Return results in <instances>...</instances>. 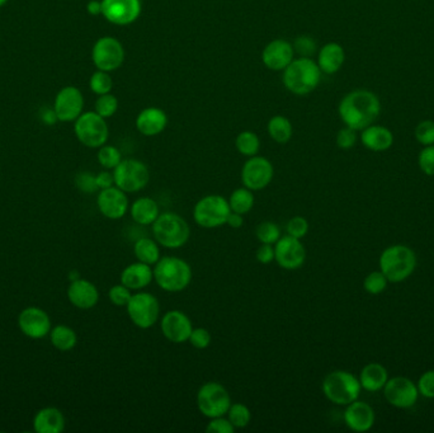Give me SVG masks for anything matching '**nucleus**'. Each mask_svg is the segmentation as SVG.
I'll use <instances>...</instances> for the list:
<instances>
[{
  "mask_svg": "<svg viewBox=\"0 0 434 433\" xmlns=\"http://www.w3.org/2000/svg\"><path fill=\"white\" fill-rule=\"evenodd\" d=\"M383 395L390 404L400 409H406L417 403L419 392L410 379L398 376L388 379L383 387Z\"/></svg>",
  "mask_w": 434,
  "mask_h": 433,
  "instance_id": "obj_16",
  "label": "nucleus"
},
{
  "mask_svg": "<svg viewBox=\"0 0 434 433\" xmlns=\"http://www.w3.org/2000/svg\"><path fill=\"white\" fill-rule=\"evenodd\" d=\"M257 260L262 265H271L276 260L274 247L271 244H261V247L257 249Z\"/></svg>",
  "mask_w": 434,
  "mask_h": 433,
  "instance_id": "obj_52",
  "label": "nucleus"
},
{
  "mask_svg": "<svg viewBox=\"0 0 434 433\" xmlns=\"http://www.w3.org/2000/svg\"><path fill=\"white\" fill-rule=\"evenodd\" d=\"M50 341L56 350L60 352H69L73 348H76L78 343V335L76 330L70 328L68 325L60 324L50 332Z\"/></svg>",
  "mask_w": 434,
  "mask_h": 433,
  "instance_id": "obj_32",
  "label": "nucleus"
},
{
  "mask_svg": "<svg viewBox=\"0 0 434 433\" xmlns=\"http://www.w3.org/2000/svg\"><path fill=\"white\" fill-rule=\"evenodd\" d=\"M295 58V50L289 41L277 39L264 47L262 52V61L266 68L272 71H284Z\"/></svg>",
  "mask_w": 434,
  "mask_h": 433,
  "instance_id": "obj_21",
  "label": "nucleus"
},
{
  "mask_svg": "<svg viewBox=\"0 0 434 433\" xmlns=\"http://www.w3.org/2000/svg\"><path fill=\"white\" fill-rule=\"evenodd\" d=\"M226 416H227V419L232 422L235 429H242V428L248 427L250 419H252V412L243 403H232Z\"/></svg>",
  "mask_w": 434,
  "mask_h": 433,
  "instance_id": "obj_36",
  "label": "nucleus"
},
{
  "mask_svg": "<svg viewBox=\"0 0 434 433\" xmlns=\"http://www.w3.org/2000/svg\"><path fill=\"white\" fill-rule=\"evenodd\" d=\"M99 213L110 220H120L130 211L128 193L116 185L100 190L97 197Z\"/></svg>",
  "mask_w": 434,
  "mask_h": 433,
  "instance_id": "obj_18",
  "label": "nucleus"
},
{
  "mask_svg": "<svg viewBox=\"0 0 434 433\" xmlns=\"http://www.w3.org/2000/svg\"><path fill=\"white\" fill-rule=\"evenodd\" d=\"M321 70L311 58H294L284 70L282 81L289 92L295 96H307L318 88Z\"/></svg>",
  "mask_w": 434,
  "mask_h": 433,
  "instance_id": "obj_3",
  "label": "nucleus"
},
{
  "mask_svg": "<svg viewBox=\"0 0 434 433\" xmlns=\"http://www.w3.org/2000/svg\"><path fill=\"white\" fill-rule=\"evenodd\" d=\"M95 182H97V185H98L99 191H100V190H105V188H110V187H113V185H115L113 172L110 173V172H108V170L105 169L103 172H100V173L95 175Z\"/></svg>",
  "mask_w": 434,
  "mask_h": 433,
  "instance_id": "obj_53",
  "label": "nucleus"
},
{
  "mask_svg": "<svg viewBox=\"0 0 434 433\" xmlns=\"http://www.w3.org/2000/svg\"><path fill=\"white\" fill-rule=\"evenodd\" d=\"M206 431L209 433H234L235 427L232 426V422L227 419V417H216L210 419Z\"/></svg>",
  "mask_w": 434,
  "mask_h": 433,
  "instance_id": "obj_51",
  "label": "nucleus"
},
{
  "mask_svg": "<svg viewBox=\"0 0 434 433\" xmlns=\"http://www.w3.org/2000/svg\"><path fill=\"white\" fill-rule=\"evenodd\" d=\"M361 141L368 151H385L394 144V135L388 128L372 123L362 130Z\"/></svg>",
  "mask_w": 434,
  "mask_h": 433,
  "instance_id": "obj_27",
  "label": "nucleus"
},
{
  "mask_svg": "<svg viewBox=\"0 0 434 433\" xmlns=\"http://www.w3.org/2000/svg\"><path fill=\"white\" fill-rule=\"evenodd\" d=\"M89 86H91L93 93H95L97 96H102V94L110 93L112 88H113V81H112V78H110V74L107 71L97 70L91 76Z\"/></svg>",
  "mask_w": 434,
  "mask_h": 433,
  "instance_id": "obj_39",
  "label": "nucleus"
},
{
  "mask_svg": "<svg viewBox=\"0 0 434 433\" xmlns=\"http://www.w3.org/2000/svg\"><path fill=\"white\" fill-rule=\"evenodd\" d=\"M117 110H118V99L110 93L99 96L98 99L95 101V112L103 118H110L116 113Z\"/></svg>",
  "mask_w": 434,
  "mask_h": 433,
  "instance_id": "obj_40",
  "label": "nucleus"
},
{
  "mask_svg": "<svg viewBox=\"0 0 434 433\" xmlns=\"http://www.w3.org/2000/svg\"><path fill=\"white\" fill-rule=\"evenodd\" d=\"M419 167L427 175H434V144L425 146L418 158Z\"/></svg>",
  "mask_w": 434,
  "mask_h": 433,
  "instance_id": "obj_48",
  "label": "nucleus"
},
{
  "mask_svg": "<svg viewBox=\"0 0 434 433\" xmlns=\"http://www.w3.org/2000/svg\"><path fill=\"white\" fill-rule=\"evenodd\" d=\"M321 389L325 398L329 402L347 407L358 399L362 387L359 384V379L353 374L344 370H336L325 376Z\"/></svg>",
  "mask_w": 434,
  "mask_h": 433,
  "instance_id": "obj_6",
  "label": "nucleus"
},
{
  "mask_svg": "<svg viewBox=\"0 0 434 433\" xmlns=\"http://www.w3.org/2000/svg\"><path fill=\"white\" fill-rule=\"evenodd\" d=\"M87 11L91 16L102 14V0H91L87 4Z\"/></svg>",
  "mask_w": 434,
  "mask_h": 433,
  "instance_id": "obj_55",
  "label": "nucleus"
},
{
  "mask_svg": "<svg viewBox=\"0 0 434 433\" xmlns=\"http://www.w3.org/2000/svg\"><path fill=\"white\" fill-rule=\"evenodd\" d=\"M128 315L133 325L140 330H150L160 317V304L154 295L136 291L126 305Z\"/></svg>",
  "mask_w": 434,
  "mask_h": 433,
  "instance_id": "obj_11",
  "label": "nucleus"
},
{
  "mask_svg": "<svg viewBox=\"0 0 434 433\" xmlns=\"http://www.w3.org/2000/svg\"><path fill=\"white\" fill-rule=\"evenodd\" d=\"M196 402L201 414L209 419L226 416L232 403L227 389L217 382L203 384L202 387L198 389Z\"/></svg>",
  "mask_w": 434,
  "mask_h": 433,
  "instance_id": "obj_8",
  "label": "nucleus"
},
{
  "mask_svg": "<svg viewBox=\"0 0 434 433\" xmlns=\"http://www.w3.org/2000/svg\"><path fill=\"white\" fill-rule=\"evenodd\" d=\"M286 231L289 237L302 239L309 233V221L304 216H294L289 220Z\"/></svg>",
  "mask_w": 434,
  "mask_h": 433,
  "instance_id": "obj_43",
  "label": "nucleus"
},
{
  "mask_svg": "<svg viewBox=\"0 0 434 433\" xmlns=\"http://www.w3.org/2000/svg\"><path fill=\"white\" fill-rule=\"evenodd\" d=\"M388 278L381 271L371 272L370 275L365 278V290L371 295L381 294L388 286Z\"/></svg>",
  "mask_w": 434,
  "mask_h": 433,
  "instance_id": "obj_41",
  "label": "nucleus"
},
{
  "mask_svg": "<svg viewBox=\"0 0 434 433\" xmlns=\"http://www.w3.org/2000/svg\"><path fill=\"white\" fill-rule=\"evenodd\" d=\"M131 297H133V291L122 283L112 286L108 291V299H110V302L115 306H120V307H122V306L126 307L128 301L131 300Z\"/></svg>",
  "mask_w": 434,
  "mask_h": 433,
  "instance_id": "obj_42",
  "label": "nucleus"
},
{
  "mask_svg": "<svg viewBox=\"0 0 434 433\" xmlns=\"http://www.w3.org/2000/svg\"><path fill=\"white\" fill-rule=\"evenodd\" d=\"M141 9V0H102V16L116 26L136 22Z\"/></svg>",
  "mask_w": 434,
  "mask_h": 433,
  "instance_id": "obj_17",
  "label": "nucleus"
},
{
  "mask_svg": "<svg viewBox=\"0 0 434 433\" xmlns=\"http://www.w3.org/2000/svg\"><path fill=\"white\" fill-rule=\"evenodd\" d=\"M227 201H229L230 210L234 213L240 215L248 214L252 211V208H254V193L248 190L247 187L237 188L235 191H232Z\"/></svg>",
  "mask_w": 434,
  "mask_h": 433,
  "instance_id": "obj_34",
  "label": "nucleus"
},
{
  "mask_svg": "<svg viewBox=\"0 0 434 433\" xmlns=\"http://www.w3.org/2000/svg\"><path fill=\"white\" fill-rule=\"evenodd\" d=\"M267 130L271 139L277 144H287L294 133L291 121L287 117L281 115L273 116L267 125Z\"/></svg>",
  "mask_w": 434,
  "mask_h": 433,
  "instance_id": "obj_33",
  "label": "nucleus"
},
{
  "mask_svg": "<svg viewBox=\"0 0 434 433\" xmlns=\"http://www.w3.org/2000/svg\"><path fill=\"white\" fill-rule=\"evenodd\" d=\"M274 262L286 271H296L301 268L306 260V248L301 239L284 235L274 244Z\"/></svg>",
  "mask_w": 434,
  "mask_h": 433,
  "instance_id": "obj_14",
  "label": "nucleus"
},
{
  "mask_svg": "<svg viewBox=\"0 0 434 433\" xmlns=\"http://www.w3.org/2000/svg\"><path fill=\"white\" fill-rule=\"evenodd\" d=\"M8 0H0V6H4Z\"/></svg>",
  "mask_w": 434,
  "mask_h": 433,
  "instance_id": "obj_56",
  "label": "nucleus"
},
{
  "mask_svg": "<svg viewBox=\"0 0 434 433\" xmlns=\"http://www.w3.org/2000/svg\"><path fill=\"white\" fill-rule=\"evenodd\" d=\"M133 255L136 260L149 266H155L157 260L162 258L160 245L155 239L150 238H140L133 245Z\"/></svg>",
  "mask_w": 434,
  "mask_h": 433,
  "instance_id": "obj_31",
  "label": "nucleus"
},
{
  "mask_svg": "<svg viewBox=\"0 0 434 433\" xmlns=\"http://www.w3.org/2000/svg\"><path fill=\"white\" fill-rule=\"evenodd\" d=\"M255 235L261 244H271V245H274L279 240V238L282 237L277 224H274L272 221L261 223L255 229Z\"/></svg>",
  "mask_w": 434,
  "mask_h": 433,
  "instance_id": "obj_38",
  "label": "nucleus"
},
{
  "mask_svg": "<svg viewBox=\"0 0 434 433\" xmlns=\"http://www.w3.org/2000/svg\"><path fill=\"white\" fill-rule=\"evenodd\" d=\"M344 422L349 429L354 432H367L375 423V412L371 405L358 399L347 405L344 412Z\"/></svg>",
  "mask_w": 434,
  "mask_h": 433,
  "instance_id": "obj_23",
  "label": "nucleus"
},
{
  "mask_svg": "<svg viewBox=\"0 0 434 433\" xmlns=\"http://www.w3.org/2000/svg\"><path fill=\"white\" fill-rule=\"evenodd\" d=\"M115 185L126 193L143 191L150 180V172L145 163L133 158L122 159L113 169Z\"/></svg>",
  "mask_w": 434,
  "mask_h": 433,
  "instance_id": "obj_9",
  "label": "nucleus"
},
{
  "mask_svg": "<svg viewBox=\"0 0 434 433\" xmlns=\"http://www.w3.org/2000/svg\"><path fill=\"white\" fill-rule=\"evenodd\" d=\"M168 126V116L157 107H149L140 112L136 118V128L148 138L157 136Z\"/></svg>",
  "mask_w": 434,
  "mask_h": 433,
  "instance_id": "obj_24",
  "label": "nucleus"
},
{
  "mask_svg": "<svg viewBox=\"0 0 434 433\" xmlns=\"http://www.w3.org/2000/svg\"><path fill=\"white\" fill-rule=\"evenodd\" d=\"M417 267V257L413 249L406 245H391L382 252L380 270L388 282L405 281Z\"/></svg>",
  "mask_w": 434,
  "mask_h": 433,
  "instance_id": "obj_5",
  "label": "nucleus"
},
{
  "mask_svg": "<svg viewBox=\"0 0 434 433\" xmlns=\"http://www.w3.org/2000/svg\"><path fill=\"white\" fill-rule=\"evenodd\" d=\"M346 61V52L339 44L329 42L320 49L318 55L319 68L325 74H336Z\"/></svg>",
  "mask_w": 434,
  "mask_h": 433,
  "instance_id": "obj_28",
  "label": "nucleus"
},
{
  "mask_svg": "<svg viewBox=\"0 0 434 433\" xmlns=\"http://www.w3.org/2000/svg\"><path fill=\"white\" fill-rule=\"evenodd\" d=\"M153 237L157 244L167 249L185 247L191 238V228L185 218L175 213H164L153 224Z\"/></svg>",
  "mask_w": 434,
  "mask_h": 433,
  "instance_id": "obj_4",
  "label": "nucleus"
},
{
  "mask_svg": "<svg viewBox=\"0 0 434 433\" xmlns=\"http://www.w3.org/2000/svg\"><path fill=\"white\" fill-rule=\"evenodd\" d=\"M232 213L229 201L220 195L205 196L195 205L193 220L203 229H216L225 225L227 216Z\"/></svg>",
  "mask_w": 434,
  "mask_h": 433,
  "instance_id": "obj_7",
  "label": "nucleus"
},
{
  "mask_svg": "<svg viewBox=\"0 0 434 433\" xmlns=\"http://www.w3.org/2000/svg\"><path fill=\"white\" fill-rule=\"evenodd\" d=\"M120 280L122 285H125L131 291H141L154 281V270L149 265L138 260L128 265L121 272Z\"/></svg>",
  "mask_w": 434,
  "mask_h": 433,
  "instance_id": "obj_25",
  "label": "nucleus"
},
{
  "mask_svg": "<svg viewBox=\"0 0 434 433\" xmlns=\"http://www.w3.org/2000/svg\"><path fill=\"white\" fill-rule=\"evenodd\" d=\"M274 177V168L264 156L248 158L242 168V182L250 191H262L271 185Z\"/></svg>",
  "mask_w": 434,
  "mask_h": 433,
  "instance_id": "obj_13",
  "label": "nucleus"
},
{
  "mask_svg": "<svg viewBox=\"0 0 434 433\" xmlns=\"http://www.w3.org/2000/svg\"><path fill=\"white\" fill-rule=\"evenodd\" d=\"M338 112L346 126L356 131H362L378 118L381 103L375 93L357 89L348 93L341 101Z\"/></svg>",
  "mask_w": 434,
  "mask_h": 433,
  "instance_id": "obj_1",
  "label": "nucleus"
},
{
  "mask_svg": "<svg viewBox=\"0 0 434 433\" xmlns=\"http://www.w3.org/2000/svg\"><path fill=\"white\" fill-rule=\"evenodd\" d=\"M68 299L70 304L81 310L92 309L98 304L99 291L94 283L86 278H76L68 287Z\"/></svg>",
  "mask_w": 434,
  "mask_h": 433,
  "instance_id": "obj_22",
  "label": "nucleus"
},
{
  "mask_svg": "<svg viewBox=\"0 0 434 433\" xmlns=\"http://www.w3.org/2000/svg\"><path fill=\"white\" fill-rule=\"evenodd\" d=\"M418 392L425 398L434 399V370L424 372L418 382Z\"/></svg>",
  "mask_w": 434,
  "mask_h": 433,
  "instance_id": "obj_50",
  "label": "nucleus"
},
{
  "mask_svg": "<svg viewBox=\"0 0 434 433\" xmlns=\"http://www.w3.org/2000/svg\"><path fill=\"white\" fill-rule=\"evenodd\" d=\"M162 333L169 342L182 345L190 340L193 324L190 317L180 310H169L160 322Z\"/></svg>",
  "mask_w": 434,
  "mask_h": 433,
  "instance_id": "obj_19",
  "label": "nucleus"
},
{
  "mask_svg": "<svg viewBox=\"0 0 434 433\" xmlns=\"http://www.w3.org/2000/svg\"><path fill=\"white\" fill-rule=\"evenodd\" d=\"M18 327L31 340H42L53 330L50 315L37 306H29L19 312Z\"/></svg>",
  "mask_w": 434,
  "mask_h": 433,
  "instance_id": "obj_15",
  "label": "nucleus"
},
{
  "mask_svg": "<svg viewBox=\"0 0 434 433\" xmlns=\"http://www.w3.org/2000/svg\"><path fill=\"white\" fill-rule=\"evenodd\" d=\"M388 380V370L377 362L366 365L359 375L361 387L370 393H375L383 389Z\"/></svg>",
  "mask_w": 434,
  "mask_h": 433,
  "instance_id": "obj_30",
  "label": "nucleus"
},
{
  "mask_svg": "<svg viewBox=\"0 0 434 433\" xmlns=\"http://www.w3.org/2000/svg\"><path fill=\"white\" fill-rule=\"evenodd\" d=\"M84 97L76 87H65L58 93L55 98L53 111L58 121H76L83 113Z\"/></svg>",
  "mask_w": 434,
  "mask_h": 433,
  "instance_id": "obj_20",
  "label": "nucleus"
},
{
  "mask_svg": "<svg viewBox=\"0 0 434 433\" xmlns=\"http://www.w3.org/2000/svg\"><path fill=\"white\" fill-rule=\"evenodd\" d=\"M74 131L81 144L91 149H99L107 144L110 138V128L105 118L97 112L81 113L76 120Z\"/></svg>",
  "mask_w": 434,
  "mask_h": 433,
  "instance_id": "obj_10",
  "label": "nucleus"
},
{
  "mask_svg": "<svg viewBox=\"0 0 434 433\" xmlns=\"http://www.w3.org/2000/svg\"><path fill=\"white\" fill-rule=\"evenodd\" d=\"M76 188L83 193H94V192L98 191L95 175L89 172H81V173L76 174Z\"/></svg>",
  "mask_w": 434,
  "mask_h": 433,
  "instance_id": "obj_46",
  "label": "nucleus"
},
{
  "mask_svg": "<svg viewBox=\"0 0 434 433\" xmlns=\"http://www.w3.org/2000/svg\"><path fill=\"white\" fill-rule=\"evenodd\" d=\"M356 143H357V131L353 128L346 126L336 135V145L343 151L352 149Z\"/></svg>",
  "mask_w": 434,
  "mask_h": 433,
  "instance_id": "obj_49",
  "label": "nucleus"
},
{
  "mask_svg": "<svg viewBox=\"0 0 434 433\" xmlns=\"http://www.w3.org/2000/svg\"><path fill=\"white\" fill-rule=\"evenodd\" d=\"M235 146L242 156L250 158V156H258L259 149H261V140L253 131H243L237 135Z\"/></svg>",
  "mask_w": 434,
  "mask_h": 433,
  "instance_id": "obj_35",
  "label": "nucleus"
},
{
  "mask_svg": "<svg viewBox=\"0 0 434 433\" xmlns=\"http://www.w3.org/2000/svg\"><path fill=\"white\" fill-rule=\"evenodd\" d=\"M415 139L418 143L428 146V145L434 144V121L425 120V121L419 122L417 128H415Z\"/></svg>",
  "mask_w": 434,
  "mask_h": 433,
  "instance_id": "obj_45",
  "label": "nucleus"
},
{
  "mask_svg": "<svg viewBox=\"0 0 434 433\" xmlns=\"http://www.w3.org/2000/svg\"><path fill=\"white\" fill-rule=\"evenodd\" d=\"M33 429L37 433H61L65 429V417L55 407L38 410L33 418Z\"/></svg>",
  "mask_w": 434,
  "mask_h": 433,
  "instance_id": "obj_26",
  "label": "nucleus"
},
{
  "mask_svg": "<svg viewBox=\"0 0 434 433\" xmlns=\"http://www.w3.org/2000/svg\"><path fill=\"white\" fill-rule=\"evenodd\" d=\"M153 270L157 286L170 294L185 291L193 277L188 262L175 255L162 257Z\"/></svg>",
  "mask_w": 434,
  "mask_h": 433,
  "instance_id": "obj_2",
  "label": "nucleus"
},
{
  "mask_svg": "<svg viewBox=\"0 0 434 433\" xmlns=\"http://www.w3.org/2000/svg\"><path fill=\"white\" fill-rule=\"evenodd\" d=\"M130 214L133 221L139 225H153L160 215L159 205L151 197H139L130 206Z\"/></svg>",
  "mask_w": 434,
  "mask_h": 433,
  "instance_id": "obj_29",
  "label": "nucleus"
},
{
  "mask_svg": "<svg viewBox=\"0 0 434 433\" xmlns=\"http://www.w3.org/2000/svg\"><path fill=\"white\" fill-rule=\"evenodd\" d=\"M97 158H98L99 164L107 170H110V169L113 170L122 162L121 151L112 145L105 144L103 146H100Z\"/></svg>",
  "mask_w": 434,
  "mask_h": 433,
  "instance_id": "obj_37",
  "label": "nucleus"
},
{
  "mask_svg": "<svg viewBox=\"0 0 434 433\" xmlns=\"http://www.w3.org/2000/svg\"><path fill=\"white\" fill-rule=\"evenodd\" d=\"M244 215L237 214L232 211L229 216H227V221H226V225L230 226L232 229H240L244 224Z\"/></svg>",
  "mask_w": 434,
  "mask_h": 433,
  "instance_id": "obj_54",
  "label": "nucleus"
},
{
  "mask_svg": "<svg viewBox=\"0 0 434 433\" xmlns=\"http://www.w3.org/2000/svg\"><path fill=\"white\" fill-rule=\"evenodd\" d=\"M126 52L121 42L115 37H102L93 46L92 58L95 68L102 71L117 70L125 61Z\"/></svg>",
  "mask_w": 434,
  "mask_h": 433,
  "instance_id": "obj_12",
  "label": "nucleus"
},
{
  "mask_svg": "<svg viewBox=\"0 0 434 433\" xmlns=\"http://www.w3.org/2000/svg\"><path fill=\"white\" fill-rule=\"evenodd\" d=\"M294 50L300 55V58H311L316 52V42L311 36H300L294 42Z\"/></svg>",
  "mask_w": 434,
  "mask_h": 433,
  "instance_id": "obj_44",
  "label": "nucleus"
},
{
  "mask_svg": "<svg viewBox=\"0 0 434 433\" xmlns=\"http://www.w3.org/2000/svg\"><path fill=\"white\" fill-rule=\"evenodd\" d=\"M211 341H212V337L210 335L209 330L202 327L193 328L191 335H190V340H188L192 346L197 350L207 348L211 345Z\"/></svg>",
  "mask_w": 434,
  "mask_h": 433,
  "instance_id": "obj_47",
  "label": "nucleus"
}]
</instances>
